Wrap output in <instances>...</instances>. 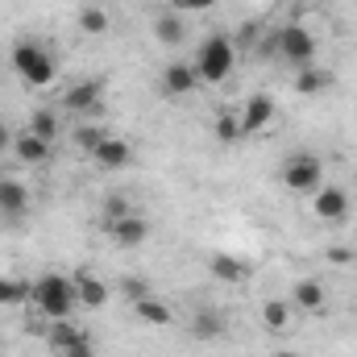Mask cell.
Listing matches in <instances>:
<instances>
[{"label": "cell", "mask_w": 357, "mask_h": 357, "mask_svg": "<svg viewBox=\"0 0 357 357\" xmlns=\"http://www.w3.org/2000/svg\"><path fill=\"white\" fill-rule=\"evenodd\" d=\"M121 291H125V299H129V303H137V299H146V295H150V282H146L142 274H129V278H121Z\"/></svg>", "instance_id": "f1b7e54d"}, {"label": "cell", "mask_w": 357, "mask_h": 357, "mask_svg": "<svg viewBox=\"0 0 357 357\" xmlns=\"http://www.w3.org/2000/svg\"><path fill=\"white\" fill-rule=\"evenodd\" d=\"M4 150H13V133H8V125L0 121V154H4Z\"/></svg>", "instance_id": "d6a6232c"}, {"label": "cell", "mask_w": 357, "mask_h": 357, "mask_svg": "<svg viewBox=\"0 0 357 357\" xmlns=\"http://www.w3.org/2000/svg\"><path fill=\"white\" fill-rule=\"evenodd\" d=\"M63 357H96V345H91V333H84V337H79V341H75V345H71V349H67Z\"/></svg>", "instance_id": "4dcf8cb0"}, {"label": "cell", "mask_w": 357, "mask_h": 357, "mask_svg": "<svg viewBox=\"0 0 357 357\" xmlns=\"http://www.w3.org/2000/svg\"><path fill=\"white\" fill-rule=\"evenodd\" d=\"M29 133L54 142V137H59V112H54V108H33V116H29Z\"/></svg>", "instance_id": "484cf974"}, {"label": "cell", "mask_w": 357, "mask_h": 357, "mask_svg": "<svg viewBox=\"0 0 357 357\" xmlns=\"http://www.w3.org/2000/svg\"><path fill=\"white\" fill-rule=\"evenodd\" d=\"M108 29H112V17H108L104 8H96V4L79 8V33H88V38H104Z\"/></svg>", "instance_id": "d4e9b609"}, {"label": "cell", "mask_w": 357, "mask_h": 357, "mask_svg": "<svg viewBox=\"0 0 357 357\" xmlns=\"http://www.w3.org/2000/svg\"><path fill=\"white\" fill-rule=\"evenodd\" d=\"M13 71L29 84V88H50L54 84V59L46 54V46L38 42H17L13 46Z\"/></svg>", "instance_id": "277c9868"}, {"label": "cell", "mask_w": 357, "mask_h": 357, "mask_svg": "<svg viewBox=\"0 0 357 357\" xmlns=\"http://www.w3.org/2000/svg\"><path fill=\"white\" fill-rule=\"evenodd\" d=\"M291 299H266L262 303V324H266L270 333H287L291 328Z\"/></svg>", "instance_id": "7402d4cb"}, {"label": "cell", "mask_w": 357, "mask_h": 357, "mask_svg": "<svg viewBox=\"0 0 357 357\" xmlns=\"http://www.w3.org/2000/svg\"><path fill=\"white\" fill-rule=\"evenodd\" d=\"M212 133H216V142H220V146H233V142L241 137V112L220 108V112H216V121H212Z\"/></svg>", "instance_id": "cb8c5ba5"}, {"label": "cell", "mask_w": 357, "mask_h": 357, "mask_svg": "<svg viewBox=\"0 0 357 357\" xmlns=\"http://www.w3.org/2000/svg\"><path fill=\"white\" fill-rule=\"evenodd\" d=\"M154 38H158L162 46H178V42L187 38L183 17H178V13H158V21H154Z\"/></svg>", "instance_id": "603a6c76"}, {"label": "cell", "mask_w": 357, "mask_h": 357, "mask_svg": "<svg viewBox=\"0 0 357 357\" xmlns=\"http://www.w3.org/2000/svg\"><path fill=\"white\" fill-rule=\"evenodd\" d=\"M29 295H33V282L0 274V307H21V303H29Z\"/></svg>", "instance_id": "44dd1931"}, {"label": "cell", "mask_w": 357, "mask_h": 357, "mask_svg": "<svg viewBox=\"0 0 357 357\" xmlns=\"http://www.w3.org/2000/svg\"><path fill=\"white\" fill-rule=\"evenodd\" d=\"M29 303H33V312H38L42 320H71L75 307H79L71 274H54V270H50V274L33 278V295H29Z\"/></svg>", "instance_id": "6da1fadb"}, {"label": "cell", "mask_w": 357, "mask_h": 357, "mask_svg": "<svg viewBox=\"0 0 357 357\" xmlns=\"http://www.w3.org/2000/svg\"><path fill=\"white\" fill-rule=\"evenodd\" d=\"M270 46L278 50V59L282 63H291V67H312L316 63V33L307 29V25H282V29H274V38H270Z\"/></svg>", "instance_id": "3957f363"}, {"label": "cell", "mask_w": 357, "mask_h": 357, "mask_svg": "<svg viewBox=\"0 0 357 357\" xmlns=\"http://www.w3.org/2000/svg\"><path fill=\"white\" fill-rule=\"evenodd\" d=\"M162 88H167V96H191V91L199 88L195 63H167V71H162Z\"/></svg>", "instance_id": "2e32d148"}, {"label": "cell", "mask_w": 357, "mask_h": 357, "mask_svg": "<svg viewBox=\"0 0 357 357\" xmlns=\"http://www.w3.org/2000/svg\"><path fill=\"white\" fill-rule=\"evenodd\" d=\"M100 100H104V79H100V75L63 91V108L75 112V116H91V112H100Z\"/></svg>", "instance_id": "ba28073f"}, {"label": "cell", "mask_w": 357, "mask_h": 357, "mask_svg": "<svg viewBox=\"0 0 357 357\" xmlns=\"http://www.w3.org/2000/svg\"><path fill=\"white\" fill-rule=\"evenodd\" d=\"M233 63H237V46L225 33H212L195 54V75L199 84H225L233 75Z\"/></svg>", "instance_id": "7a4b0ae2"}, {"label": "cell", "mask_w": 357, "mask_h": 357, "mask_svg": "<svg viewBox=\"0 0 357 357\" xmlns=\"http://www.w3.org/2000/svg\"><path fill=\"white\" fill-rule=\"evenodd\" d=\"M291 307H295V312H307V316H324V307H328L324 282H320V278H295V287H291Z\"/></svg>", "instance_id": "30bf717a"}, {"label": "cell", "mask_w": 357, "mask_h": 357, "mask_svg": "<svg viewBox=\"0 0 357 357\" xmlns=\"http://www.w3.org/2000/svg\"><path fill=\"white\" fill-rule=\"evenodd\" d=\"M84 333H88V328H79L75 320H50V328H46V349L54 357H63Z\"/></svg>", "instance_id": "e0dca14e"}, {"label": "cell", "mask_w": 357, "mask_h": 357, "mask_svg": "<svg viewBox=\"0 0 357 357\" xmlns=\"http://www.w3.org/2000/svg\"><path fill=\"white\" fill-rule=\"evenodd\" d=\"M104 137H108V129H104V125H91V121H84V125L75 129V146H79L84 154H96Z\"/></svg>", "instance_id": "4316f807"}, {"label": "cell", "mask_w": 357, "mask_h": 357, "mask_svg": "<svg viewBox=\"0 0 357 357\" xmlns=\"http://www.w3.org/2000/svg\"><path fill=\"white\" fill-rule=\"evenodd\" d=\"M100 212H104V225H112V220H125V216H129V212H137V208L129 204V195H108Z\"/></svg>", "instance_id": "83f0119b"}, {"label": "cell", "mask_w": 357, "mask_h": 357, "mask_svg": "<svg viewBox=\"0 0 357 357\" xmlns=\"http://www.w3.org/2000/svg\"><path fill=\"white\" fill-rule=\"evenodd\" d=\"M312 212H316V220H324V225H345V220H349V191L324 183V187L312 195Z\"/></svg>", "instance_id": "8992f818"}, {"label": "cell", "mask_w": 357, "mask_h": 357, "mask_svg": "<svg viewBox=\"0 0 357 357\" xmlns=\"http://www.w3.org/2000/svg\"><path fill=\"white\" fill-rule=\"evenodd\" d=\"M208 270H212V278H220V282H245L250 278V262H241V258H233V254H212L208 258Z\"/></svg>", "instance_id": "ac0fdd59"}, {"label": "cell", "mask_w": 357, "mask_h": 357, "mask_svg": "<svg viewBox=\"0 0 357 357\" xmlns=\"http://www.w3.org/2000/svg\"><path fill=\"white\" fill-rule=\"evenodd\" d=\"M225 333H229L225 312H216V307H199V312L191 316V337H195V341H220Z\"/></svg>", "instance_id": "5bb4252c"}, {"label": "cell", "mask_w": 357, "mask_h": 357, "mask_svg": "<svg viewBox=\"0 0 357 357\" xmlns=\"http://www.w3.org/2000/svg\"><path fill=\"white\" fill-rule=\"evenodd\" d=\"M328 262L333 266H349L354 262V250H328Z\"/></svg>", "instance_id": "1f68e13d"}, {"label": "cell", "mask_w": 357, "mask_h": 357, "mask_svg": "<svg viewBox=\"0 0 357 357\" xmlns=\"http://www.w3.org/2000/svg\"><path fill=\"white\" fill-rule=\"evenodd\" d=\"M0 212L4 216H25L29 212V187L21 178H13V175L0 178Z\"/></svg>", "instance_id": "9a60e30c"}, {"label": "cell", "mask_w": 357, "mask_h": 357, "mask_svg": "<svg viewBox=\"0 0 357 357\" xmlns=\"http://www.w3.org/2000/svg\"><path fill=\"white\" fill-rule=\"evenodd\" d=\"M133 316H137L142 324H154V328H167V324H175V312H171L162 299H154V295L137 299V303H133Z\"/></svg>", "instance_id": "d6986e66"}, {"label": "cell", "mask_w": 357, "mask_h": 357, "mask_svg": "<svg viewBox=\"0 0 357 357\" xmlns=\"http://www.w3.org/2000/svg\"><path fill=\"white\" fill-rule=\"evenodd\" d=\"M104 233L112 237V245H116V250H137V245H146V241H150V220H146V216H137V212H129L125 220L104 225Z\"/></svg>", "instance_id": "52a82bcc"}, {"label": "cell", "mask_w": 357, "mask_h": 357, "mask_svg": "<svg viewBox=\"0 0 357 357\" xmlns=\"http://www.w3.org/2000/svg\"><path fill=\"white\" fill-rule=\"evenodd\" d=\"M220 0H171V13H208V8H216Z\"/></svg>", "instance_id": "f546056e"}, {"label": "cell", "mask_w": 357, "mask_h": 357, "mask_svg": "<svg viewBox=\"0 0 357 357\" xmlns=\"http://www.w3.org/2000/svg\"><path fill=\"white\" fill-rule=\"evenodd\" d=\"M54 142H46V137H38V133H29V129H21V133H13V154L25 162V167H46L50 162V150Z\"/></svg>", "instance_id": "8fae6325"}, {"label": "cell", "mask_w": 357, "mask_h": 357, "mask_svg": "<svg viewBox=\"0 0 357 357\" xmlns=\"http://www.w3.org/2000/svg\"><path fill=\"white\" fill-rule=\"evenodd\" d=\"M91 162H96L100 171H125V167L133 162V146H129L125 137H112V133H108V137L100 142V150L91 154Z\"/></svg>", "instance_id": "7c38bea8"}, {"label": "cell", "mask_w": 357, "mask_h": 357, "mask_svg": "<svg viewBox=\"0 0 357 357\" xmlns=\"http://www.w3.org/2000/svg\"><path fill=\"white\" fill-rule=\"evenodd\" d=\"M274 116H278V104H274V96H266V91H254V96L245 100V108H241V137H250V133H262Z\"/></svg>", "instance_id": "9c48e42d"}, {"label": "cell", "mask_w": 357, "mask_h": 357, "mask_svg": "<svg viewBox=\"0 0 357 357\" xmlns=\"http://www.w3.org/2000/svg\"><path fill=\"white\" fill-rule=\"evenodd\" d=\"M278 183H282L287 191H295V195H316V191L324 187V162H320L316 154H295V158L282 162Z\"/></svg>", "instance_id": "5b68a950"}, {"label": "cell", "mask_w": 357, "mask_h": 357, "mask_svg": "<svg viewBox=\"0 0 357 357\" xmlns=\"http://www.w3.org/2000/svg\"><path fill=\"white\" fill-rule=\"evenodd\" d=\"M274 357H299V354H291V349H278V354H274Z\"/></svg>", "instance_id": "836d02e7"}, {"label": "cell", "mask_w": 357, "mask_h": 357, "mask_svg": "<svg viewBox=\"0 0 357 357\" xmlns=\"http://www.w3.org/2000/svg\"><path fill=\"white\" fill-rule=\"evenodd\" d=\"M333 84V71H324V67H299V75H295V91L299 96H320V91Z\"/></svg>", "instance_id": "ffe728a7"}, {"label": "cell", "mask_w": 357, "mask_h": 357, "mask_svg": "<svg viewBox=\"0 0 357 357\" xmlns=\"http://www.w3.org/2000/svg\"><path fill=\"white\" fill-rule=\"evenodd\" d=\"M71 282H75L79 307H104V303H108V287H104V278H96L91 270H75Z\"/></svg>", "instance_id": "4fadbf2b"}]
</instances>
